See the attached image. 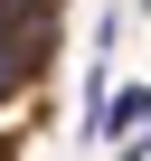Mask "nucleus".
Here are the masks:
<instances>
[{
    "mask_svg": "<svg viewBox=\"0 0 151 161\" xmlns=\"http://www.w3.org/2000/svg\"><path fill=\"white\" fill-rule=\"evenodd\" d=\"M113 142H123V161L151 152V86H113Z\"/></svg>",
    "mask_w": 151,
    "mask_h": 161,
    "instance_id": "1",
    "label": "nucleus"
}]
</instances>
